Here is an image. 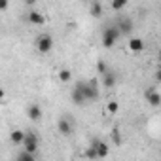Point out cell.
<instances>
[{
	"mask_svg": "<svg viewBox=\"0 0 161 161\" xmlns=\"http://www.w3.org/2000/svg\"><path fill=\"white\" fill-rule=\"evenodd\" d=\"M76 89L82 93V97L87 101H95L99 97V84H97V80H89V82H80L76 86Z\"/></svg>",
	"mask_w": 161,
	"mask_h": 161,
	"instance_id": "1",
	"label": "cell"
},
{
	"mask_svg": "<svg viewBox=\"0 0 161 161\" xmlns=\"http://www.w3.org/2000/svg\"><path fill=\"white\" fill-rule=\"evenodd\" d=\"M10 8V2L8 0H0V12H6Z\"/></svg>",
	"mask_w": 161,
	"mask_h": 161,
	"instance_id": "21",
	"label": "cell"
},
{
	"mask_svg": "<svg viewBox=\"0 0 161 161\" xmlns=\"http://www.w3.org/2000/svg\"><path fill=\"white\" fill-rule=\"evenodd\" d=\"M119 31L116 29V25H112V27H106L104 29V32H103V46L104 47H112L118 40H119Z\"/></svg>",
	"mask_w": 161,
	"mask_h": 161,
	"instance_id": "2",
	"label": "cell"
},
{
	"mask_svg": "<svg viewBox=\"0 0 161 161\" xmlns=\"http://www.w3.org/2000/svg\"><path fill=\"white\" fill-rule=\"evenodd\" d=\"M53 46H55V42H53V38L49 34H40L36 38V49L40 53H49L53 49Z\"/></svg>",
	"mask_w": 161,
	"mask_h": 161,
	"instance_id": "5",
	"label": "cell"
},
{
	"mask_svg": "<svg viewBox=\"0 0 161 161\" xmlns=\"http://www.w3.org/2000/svg\"><path fill=\"white\" fill-rule=\"evenodd\" d=\"M103 78V84H104V87H114L116 86V82H118V78H116V74H112V72H106L104 76H101Z\"/></svg>",
	"mask_w": 161,
	"mask_h": 161,
	"instance_id": "12",
	"label": "cell"
},
{
	"mask_svg": "<svg viewBox=\"0 0 161 161\" xmlns=\"http://www.w3.org/2000/svg\"><path fill=\"white\" fill-rule=\"evenodd\" d=\"M27 19H29V23L31 25H44V21H46V17H44V14L42 12H36V10H32L29 15H27Z\"/></svg>",
	"mask_w": 161,
	"mask_h": 161,
	"instance_id": "8",
	"label": "cell"
},
{
	"mask_svg": "<svg viewBox=\"0 0 161 161\" xmlns=\"http://www.w3.org/2000/svg\"><path fill=\"white\" fill-rule=\"evenodd\" d=\"M89 148L93 150V153H95V157H97V159H103V157H106V155H108V152H110L108 144H106L104 140H101V138H93Z\"/></svg>",
	"mask_w": 161,
	"mask_h": 161,
	"instance_id": "4",
	"label": "cell"
},
{
	"mask_svg": "<svg viewBox=\"0 0 161 161\" xmlns=\"http://www.w3.org/2000/svg\"><path fill=\"white\" fill-rule=\"evenodd\" d=\"M23 138H25V133H23L21 129H15V131H12V133H10V140H12L14 144H21V142H23Z\"/></svg>",
	"mask_w": 161,
	"mask_h": 161,
	"instance_id": "13",
	"label": "cell"
},
{
	"mask_svg": "<svg viewBox=\"0 0 161 161\" xmlns=\"http://www.w3.org/2000/svg\"><path fill=\"white\" fill-rule=\"evenodd\" d=\"M97 72H99L101 76H104V74L108 72V66H106L104 61H97Z\"/></svg>",
	"mask_w": 161,
	"mask_h": 161,
	"instance_id": "18",
	"label": "cell"
},
{
	"mask_svg": "<svg viewBox=\"0 0 161 161\" xmlns=\"http://www.w3.org/2000/svg\"><path fill=\"white\" fill-rule=\"evenodd\" d=\"M110 6H112V10H116V12H118V10H123V8L127 6V2H125V0H114Z\"/></svg>",
	"mask_w": 161,
	"mask_h": 161,
	"instance_id": "17",
	"label": "cell"
},
{
	"mask_svg": "<svg viewBox=\"0 0 161 161\" xmlns=\"http://www.w3.org/2000/svg\"><path fill=\"white\" fill-rule=\"evenodd\" d=\"M27 116H29L32 121H40L42 116H44V112H42L40 104H29V108H27Z\"/></svg>",
	"mask_w": 161,
	"mask_h": 161,
	"instance_id": "7",
	"label": "cell"
},
{
	"mask_svg": "<svg viewBox=\"0 0 161 161\" xmlns=\"http://www.w3.org/2000/svg\"><path fill=\"white\" fill-rule=\"evenodd\" d=\"M89 10H91V15H95V17L103 15V12H104V8H103V4H101V2H93Z\"/></svg>",
	"mask_w": 161,
	"mask_h": 161,
	"instance_id": "15",
	"label": "cell"
},
{
	"mask_svg": "<svg viewBox=\"0 0 161 161\" xmlns=\"http://www.w3.org/2000/svg\"><path fill=\"white\" fill-rule=\"evenodd\" d=\"M23 152H27V153H36L38 152V146H40V140H38V136L34 135V133H25V138H23Z\"/></svg>",
	"mask_w": 161,
	"mask_h": 161,
	"instance_id": "3",
	"label": "cell"
},
{
	"mask_svg": "<svg viewBox=\"0 0 161 161\" xmlns=\"http://www.w3.org/2000/svg\"><path fill=\"white\" fill-rule=\"evenodd\" d=\"M4 95H6V91H4L2 87H0V101H2V99H4Z\"/></svg>",
	"mask_w": 161,
	"mask_h": 161,
	"instance_id": "22",
	"label": "cell"
},
{
	"mask_svg": "<svg viewBox=\"0 0 161 161\" xmlns=\"http://www.w3.org/2000/svg\"><path fill=\"white\" fill-rule=\"evenodd\" d=\"M17 161H36V157H34L32 153H27V152H21V153H19V157H17Z\"/></svg>",
	"mask_w": 161,
	"mask_h": 161,
	"instance_id": "19",
	"label": "cell"
},
{
	"mask_svg": "<svg viewBox=\"0 0 161 161\" xmlns=\"http://www.w3.org/2000/svg\"><path fill=\"white\" fill-rule=\"evenodd\" d=\"M118 110H119V104H118V101H110V103H108V112H110V114H116Z\"/></svg>",
	"mask_w": 161,
	"mask_h": 161,
	"instance_id": "20",
	"label": "cell"
},
{
	"mask_svg": "<svg viewBox=\"0 0 161 161\" xmlns=\"http://www.w3.org/2000/svg\"><path fill=\"white\" fill-rule=\"evenodd\" d=\"M144 47H146V44L142 38H131L129 40V49L133 53H140V51H144Z\"/></svg>",
	"mask_w": 161,
	"mask_h": 161,
	"instance_id": "10",
	"label": "cell"
},
{
	"mask_svg": "<svg viewBox=\"0 0 161 161\" xmlns=\"http://www.w3.org/2000/svg\"><path fill=\"white\" fill-rule=\"evenodd\" d=\"M70 78H72V72L68 68L59 70V80H61V82H70Z\"/></svg>",
	"mask_w": 161,
	"mask_h": 161,
	"instance_id": "16",
	"label": "cell"
},
{
	"mask_svg": "<svg viewBox=\"0 0 161 161\" xmlns=\"http://www.w3.org/2000/svg\"><path fill=\"white\" fill-rule=\"evenodd\" d=\"M116 29L119 31V34H131V31H133V21H131L129 17H125V19H121V21L116 25Z\"/></svg>",
	"mask_w": 161,
	"mask_h": 161,
	"instance_id": "9",
	"label": "cell"
},
{
	"mask_svg": "<svg viewBox=\"0 0 161 161\" xmlns=\"http://www.w3.org/2000/svg\"><path fill=\"white\" fill-rule=\"evenodd\" d=\"M70 99H72V103H74V104H86V99L82 97V93H80L76 87H74V91L70 93Z\"/></svg>",
	"mask_w": 161,
	"mask_h": 161,
	"instance_id": "14",
	"label": "cell"
},
{
	"mask_svg": "<svg viewBox=\"0 0 161 161\" xmlns=\"http://www.w3.org/2000/svg\"><path fill=\"white\" fill-rule=\"evenodd\" d=\"M57 127H59V133H61V135H70V133H72V123H70V119H66V118H61L59 123H57Z\"/></svg>",
	"mask_w": 161,
	"mask_h": 161,
	"instance_id": "11",
	"label": "cell"
},
{
	"mask_svg": "<svg viewBox=\"0 0 161 161\" xmlns=\"http://www.w3.org/2000/svg\"><path fill=\"white\" fill-rule=\"evenodd\" d=\"M146 101H148L150 106L157 108V106L161 104V95H159V91H155V89H148V91H146Z\"/></svg>",
	"mask_w": 161,
	"mask_h": 161,
	"instance_id": "6",
	"label": "cell"
}]
</instances>
